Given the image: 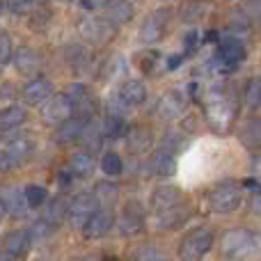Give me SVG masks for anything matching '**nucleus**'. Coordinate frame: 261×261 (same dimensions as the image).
I'll use <instances>...</instances> for the list:
<instances>
[{"label": "nucleus", "mask_w": 261, "mask_h": 261, "mask_svg": "<svg viewBox=\"0 0 261 261\" xmlns=\"http://www.w3.org/2000/svg\"><path fill=\"white\" fill-rule=\"evenodd\" d=\"M197 41H199L197 32H190V35H188V37H186V50H188V53H190V50H193V48H195V44H197Z\"/></svg>", "instance_id": "42"}, {"label": "nucleus", "mask_w": 261, "mask_h": 261, "mask_svg": "<svg viewBox=\"0 0 261 261\" xmlns=\"http://www.w3.org/2000/svg\"><path fill=\"white\" fill-rule=\"evenodd\" d=\"M96 199H103V202H113V199H117V188L110 184H103L99 186V190H96Z\"/></svg>", "instance_id": "39"}, {"label": "nucleus", "mask_w": 261, "mask_h": 261, "mask_svg": "<svg viewBox=\"0 0 261 261\" xmlns=\"http://www.w3.org/2000/svg\"><path fill=\"white\" fill-rule=\"evenodd\" d=\"M142 225H144V213H142V208L138 206L135 202H130L124 206V211H122V216H119V234L122 236H135L140 229H142Z\"/></svg>", "instance_id": "11"}, {"label": "nucleus", "mask_w": 261, "mask_h": 261, "mask_svg": "<svg viewBox=\"0 0 261 261\" xmlns=\"http://www.w3.org/2000/svg\"><path fill=\"white\" fill-rule=\"evenodd\" d=\"M7 151L12 153L14 161H23V158H28L32 151H35V140L30 138V135H21V138H12L7 142Z\"/></svg>", "instance_id": "25"}, {"label": "nucleus", "mask_w": 261, "mask_h": 261, "mask_svg": "<svg viewBox=\"0 0 261 261\" xmlns=\"http://www.w3.org/2000/svg\"><path fill=\"white\" fill-rule=\"evenodd\" d=\"M0 204H3V211L7 213V216H14V218L25 216V211H28L25 195H23V190H18V188L3 190V195H0Z\"/></svg>", "instance_id": "15"}, {"label": "nucleus", "mask_w": 261, "mask_h": 261, "mask_svg": "<svg viewBox=\"0 0 261 261\" xmlns=\"http://www.w3.org/2000/svg\"><path fill=\"white\" fill-rule=\"evenodd\" d=\"M117 25L108 21L106 16H87L81 23V35L85 41H90L92 46H106L115 37Z\"/></svg>", "instance_id": "4"}, {"label": "nucleus", "mask_w": 261, "mask_h": 261, "mask_svg": "<svg viewBox=\"0 0 261 261\" xmlns=\"http://www.w3.org/2000/svg\"><path fill=\"white\" fill-rule=\"evenodd\" d=\"M48 21H50V7L48 5H32V16H30L32 28H44Z\"/></svg>", "instance_id": "34"}, {"label": "nucleus", "mask_w": 261, "mask_h": 261, "mask_svg": "<svg viewBox=\"0 0 261 261\" xmlns=\"http://www.w3.org/2000/svg\"><path fill=\"white\" fill-rule=\"evenodd\" d=\"M119 99L124 106H142L147 101V87L142 81H126L119 90Z\"/></svg>", "instance_id": "20"}, {"label": "nucleus", "mask_w": 261, "mask_h": 261, "mask_svg": "<svg viewBox=\"0 0 261 261\" xmlns=\"http://www.w3.org/2000/svg\"><path fill=\"white\" fill-rule=\"evenodd\" d=\"M181 62H184V55H174V58H170L167 67H170V69H176V67H181Z\"/></svg>", "instance_id": "44"}, {"label": "nucleus", "mask_w": 261, "mask_h": 261, "mask_svg": "<svg viewBox=\"0 0 261 261\" xmlns=\"http://www.w3.org/2000/svg\"><path fill=\"white\" fill-rule=\"evenodd\" d=\"M135 261H167V257L156 248H142L135 254Z\"/></svg>", "instance_id": "38"}, {"label": "nucleus", "mask_w": 261, "mask_h": 261, "mask_svg": "<svg viewBox=\"0 0 261 261\" xmlns=\"http://www.w3.org/2000/svg\"><path fill=\"white\" fill-rule=\"evenodd\" d=\"M9 9H12V12H18V14H25V12H30L32 9V5L30 3H9L7 5Z\"/></svg>", "instance_id": "41"}, {"label": "nucleus", "mask_w": 261, "mask_h": 261, "mask_svg": "<svg viewBox=\"0 0 261 261\" xmlns=\"http://www.w3.org/2000/svg\"><path fill=\"white\" fill-rule=\"evenodd\" d=\"M90 126V119H83V117H71L67 124L58 128V142H76L78 138L85 135V128Z\"/></svg>", "instance_id": "22"}, {"label": "nucleus", "mask_w": 261, "mask_h": 261, "mask_svg": "<svg viewBox=\"0 0 261 261\" xmlns=\"http://www.w3.org/2000/svg\"><path fill=\"white\" fill-rule=\"evenodd\" d=\"M165 28H167V14L165 12H153L147 16V21L142 23L140 28V39L144 44H153L158 41L163 35H165Z\"/></svg>", "instance_id": "12"}, {"label": "nucleus", "mask_w": 261, "mask_h": 261, "mask_svg": "<svg viewBox=\"0 0 261 261\" xmlns=\"http://www.w3.org/2000/svg\"><path fill=\"white\" fill-rule=\"evenodd\" d=\"M179 204H181V190L174 188V186H161L151 195V206L158 213H167L172 208H176Z\"/></svg>", "instance_id": "14"}, {"label": "nucleus", "mask_w": 261, "mask_h": 261, "mask_svg": "<svg viewBox=\"0 0 261 261\" xmlns=\"http://www.w3.org/2000/svg\"><path fill=\"white\" fill-rule=\"evenodd\" d=\"M243 197H241V190L231 184H222L218 188H213L208 193V206L216 213H231L241 206Z\"/></svg>", "instance_id": "7"}, {"label": "nucleus", "mask_w": 261, "mask_h": 261, "mask_svg": "<svg viewBox=\"0 0 261 261\" xmlns=\"http://www.w3.org/2000/svg\"><path fill=\"white\" fill-rule=\"evenodd\" d=\"M55 227L53 225H48V222L44 220V218H41V220H37L35 225L30 227V229H28V234H30V241L35 239V241H44V239H48L50 236V231H53Z\"/></svg>", "instance_id": "35"}, {"label": "nucleus", "mask_w": 261, "mask_h": 261, "mask_svg": "<svg viewBox=\"0 0 261 261\" xmlns=\"http://www.w3.org/2000/svg\"><path fill=\"white\" fill-rule=\"evenodd\" d=\"M3 218H5V211H3V204H0V222H3Z\"/></svg>", "instance_id": "45"}, {"label": "nucleus", "mask_w": 261, "mask_h": 261, "mask_svg": "<svg viewBox=\"0 0 261 261\" xmlns=\"http://www.w3.org/2000/svg\"><path fill=\"white\" fill-rule=\"evenodd\" d=\"M101 170H103L108 176H117V174H122V170H124L122 156H119V153H115V151L103 153V158H101Z\"/></svg>", "instance_id": "30"}, {"label": "nucleus", "mask_w": 261, "mask_h": 261, "mask_svg": "<svg viewBox=\"0 0 261 261\" xmlns=\"http://www.w3.org/2000/svg\"><path fill=\"white\" fill-rule=\"evenodd\" d=\"M67 213H69V204L64 202L62 197H58V199H53V202H48V206H46V216H44V220L48 222V225H53V227H58L60 222L67 218Z\"/></svg>", "instance_id": "27"}, {"label": "nucleus", "mask_w": 261, "mask_h": 261, "mask_svg": "<svg viewBox=\"0 0 261 261\" xmlns=\"http://www.w3.org/2000/svg\"><path fill=\"white\" fill-rule=\"evenodd\" d=\"M69 170H71L73 176L85 179V176H90L92 172H94V158H92L87 151H76L71 158H69Z\"/></svg>", "instance_id": "23"}, {"label": "nucleus", "mask_w": 261, "mask_h": 261, "mask_svg": "<svg viewBox=\"0 0 261 261\" xmlns=\"http://www.w3.org/2000/svg\"><path fill=\"white\" fill-rule=\"evenodd\" d=\"M128 142H130V144H128L130 151H133V153H140V151H144V149L149 147L151 138H149L147 130H142V128H133V130H130Z\"/></svg>", "instance_id": "33"}, {"label": "nucleus", "mask_w": 261, "mask_h": 261, "mask_svg": "<svg viewBox=\"0 0 261 261\" xmlns=\"http://www.w3.org/2000/svg\"><path fill=\"white\" fill-rule=\"evenodd\" d=\"M245 103H248V108H259L261 106V78L248 81V87H245Z\"/></svg>", "instance_id": "32"}, {"label": "nucleus", "mask_w": 261, "mask_h": 261, "mask_svg": "<svg viewBox=\"0 0 261 261\" xmlns=\"http://www.w3.org/2000/svg\"><path fill=\"white\" fill-rule=\"evenodd\" d=\"M14 64H16V69L21 73H37L41 67V58L37 55L35 48L23 46V48H18L16 53H14Z\"/></svg>", "instance_id": "18"}, {"label": "nucleus", "mask_w": 261, "mask_h": 261, "mask_svg": "<svg viewBox=\"0 0 261 261\" xmlns=\"http://www.w3.org/2000/svg\"><path fill=\"white\" fill-rule=\"evenodd\" d=\"M14 165H16V161L12 158V153H9V151H0V172L12 170Z\"/></svg>", "instance_id": "40"}, {"label": "nucleus", "mask_w": 261, "mask_h": 261, "mask_svg": "<svg viewBox=\"0 0 261 261\" xmlns=\"http://www.w3.org/2000/svg\"><path fill=\"white\" fill-rule=\"evenodd\" d=\"M108 261H115V259H108Z\"/></svg>", "instance_id": "47"}, {"label": "nucleus", "mask_w": 261, "mask_h": 261, "mask_svg": "<svg viewBox=\"0 0 261 261\" xmlns=\"http://www.w3.org/2000/svg\"><path fill=\"white\" fill-rule=\"evenodd\" d=\"M28 113L21 106H7V108L0 110V130H12L16 126H21L25 122Z\"/></svg>", "instance_id": "24"}, {"label": "nucleus", "mask_w": 261, "mask_h": 261, "mask_svg": "<svg viewBox=\"0 0 261 261\" xmlns=\"http://www.w3.org/2000/svg\"><path fill=\"white\" fill-rule=\"evenodd\" d=\"M71 170H64V172H60V186H64V188H69L71 186Z\"/></svg>", "instance_id": "43"}, {"label": "nucleus", "mask_w": 261, "mask_h": 261, "mask_svg": "<svg viewBox=\"0 0 261 261\" xmlns=\"http://www.w3.org/2000/svg\"><path fill=\"white\" fill-rule=\"evenodd\" d=\"M239 138H241V144H243L245 149L259 151L261 149V117L248 119V122L243 124V128H241Z\"/></svg>", "instance_id": "17"}, {"label": "nucleus", "mask_w": 261, "mask_h": 261, "mask_svg": "<svg viewBox=\"0 0 261 261\" xmlns=\"http://www.w3.org/2000/svg\"><path fill=\"white\" fill-rule=\"evenodd\" d=\"M83 138H85V142L90 144V149H99L106 135H103V128H101V126H96V124H90V126L85 128V135H83Z\"/></svg>", "instance_id": "36"}, {"label": "nucleus", "mask_w": 261, "mask_h": 261, "mask_svg": "<svg viewBox=\"0 0 261 261\" xmlns=\"http://www.w3.org/2000/svg\"><path fill=\"white\" fill-rule=\"evenodd\" d=\"M99 211V199L92 193H81L71 204H69V222H71L73 229H83L87 222L92 220V216Z\"/></svg>", "instance_id": "5"}, {"label": "nucleus", "mask_w": 261, "mask_h": 261, "mask_svg": "<svg viewBox=\"0 0 261 261\" xmlns=\"http://www.w3.org/2000/svg\"><path fill=\"white\" fill-rule=\"evenodd\" d=\"M12 58H14L12 39H9L7 32H0V64H7Z\"/></svg>", "instance_id": "37"}, {"label": "nucleus", "mask_w": 261, "mask_h": 261, "mask_svg": "<svg viewBox=\"0 0 261 261\" xmlns=\"http://www.w3.org/2000/svg\"><path fill=\"white\" fill-rule=\"evenodd\" d=\"M186 108V96L179 90H172L158 101V115L165 119H176Z\"/></svg>", "instance_id": "16"}, {"label": "nucleus", "mask_w": 261, "mask_h": 261, "mask_svg": "<svg viewBox=\"0 0 261 261\" xmlns=\"http://www.w3.org/2000/svg\"><path fill=\"white\" fill-rule=\"evenodd\" d=\"M245 58V46L241 39L236 37H225L220 41V48H218V60H220L225 67H236L241 60Z\"/></svg>", "instance_id": "13"}, {"label": "nucleus", "mask_w": 261, "mask_h": 261, "mask_svg": "<svg viewBox=\"0 0 261 261\" xmlns=\"http://www.w3.org/2000/svg\"><path fill=\"white\" fill-rule=\"evenodd\" d=\"M0 261H12V257H7V254H3V257H0Z\"/></svg>", "instance_id": "46"}, {"label": "nucleus", "mask_w": 261, "mask_h": 261, "mask_svg": "<svg viewBox=\"0 0 261 261\" xmlns=\"http://www.w3.org/2000/svg\"><path fill=\"white\" fill-rule=\"evenodd\" d=\"M67 96H69V101L73 103V113L78 110L76 117H83V119H90L92 117L96 103H94V96L90 94V90H87L85 85H81V83H73V85L69 87Z\"/></svg>", "instance_id": "8"}, {"label": "nucleus", "mask_w": 261, "mask_h": 261, "mask_svg": "<svg viewBox=\"0 0 261 261\" xmlns=\"http://www.w3.org/2000/svg\"><path fill=\"white\" fill-rule=\"evenodd\" d=\"M106 14H108V21L113 23V25H119V23H126L130 21V16H133V5L130 3H106Z\"/></svg>", "instance_id": "26"}, {"label": "nucleus", "mask_w": 261, "mask_h": 261, "mask_svg": "<svg viewBox=\"0 0 261 261\" xmlns=\"http://www.w3.org/2000/svg\"><path fill=\"white\" fill-rule=\"evenodd\" d=\"M101 128H103L106 138H122L126 133V124H124L122 115H108L103 119V124H101Z\"/></svg>", "instance_id": "28"}, {"label": "nucleus", "mask_w": 261, "mask_h": 261, "mask_svg": "<svg viewBox=\"0 0 261 261\" xmlns=\"http://www.w3.org/2000/svg\"><path fill=\"white\" fill-rule=\"evenodd\" d=\"M23 195H25V204L28 208H39L46 204V199H48V193H46L44 186H37V184H30L25 190H23Z\"/></svg>", "instance_id": "29"}, {"label": "nucleus", "mask_w": 261, "mask_h": 261, "mask_svg": "<svg viewBox=\"0 0 261 261\" xmlns=\"http://www.w3.org/2000/svg\"><path fill=\"white\" fill-rule=\"evenodd\" d=\"M176 170V158L167 147H161L151 156V172L158 176H170Z\"/></svg>", "instance_id": "19"}, {"label": "nucleus", "mask_w": 261, "mask_h": 261, "mask_svg": "<svg viewBox=\"0 0 261 261\" xmlns=\"http://www.w3.org/2000/svg\"><path fill=\"white\" fill-rule=\"evenodd\" d=\"M220 250L231 261L257 257V254H261V236L252 229H231L222 236Z\"/></svg>", "instance_id": "1"}, {"label": "nucleus", "mask_w": 261, "mask_h": 261, "mask_svg": "<svg viewBox=\"0 0 261 261\" xmlns=\"http://www.w3.org/2000/svg\"><path fill=\"white\" fill-rule=\"evenodd\" d=\"M206 117H208V124H211L213 130H220L225 133L227 128L231 126V122L236 119V101L227 94L222 87L211 92L206 101Z\"/></svg>", "instance_id": "2"}, {"label": "nucleus", "mask_w": 261, "mask_h": 261, "mask_svg": "<svg viewBox=\"0 0 261 261\" xmlns=\"http://www.w3.org/2000/svg\"><path fill=\"white\" fill-rule=\"evenodd\" d=\"M67 60L71 62V67L76 69V71H81V69H85L87 62H90V53H87L83 46H69L67 48Z\"/></svg>", "instance_id": "31"}, {"label": "nucleus", "mask_w": 261, "mask_h": 261, "mask_svg": "<svg viewBox=\"0 0 261 261\" xmlns=\"http://www.w3.org/2000/svg\"><path fill=\"white\" fill-rule=\"evenodd\" d=\"M41 117L50 126H62L73 117V103L69 101L67 94H55L41 108Z\"/></svg>", "instance_id": "6"}, {"label": "nucleus", "mask_w": 261, "mask_h": 261, "mask_svg": "<svg viewBox=\"0 0 261 261\" xmlns=\"http://www.w3.org/2000/svg\"><path fill=\"white\" fill-rule=\"evenodd\" d=\"M28 248H30V234L25 229H16L5 239V254L12 259L23 257L28 252Z\"/></svg>", "instance_id": "21"}, {"label": "nucleus", "mask_w": 261, "mask_h": 261, "mask_svg": "<svg viewBox=\"0 0 261 261\" xmlns=\"http://www.w3.org/2000/svg\"><path fill=\"white\" fill-rule=\"evenodd\" d=\"M113 225H115L113 211H110V208H99V211L92 216V220L83 227V236H85V239H90V241L103 239V236L113 229Z\"/></svg>", "instance_id": "10"}, {"label": "nucleus", "mask_w": 261, "mask_h": 261, "mask_svg": "<svg viewBox=\"0 0 261 261\" xmlns=\"http://www.w3.org/2000/svg\"><path fill=\"white\" fill-rule=\"evenodd\" d=\"M213 236L208 229H193L184 236L179 245V259L181 261H202L204 254L211 250Z\"/></svg>", "instance_id": "3"}, {"label": "nucleus", "mask_w": 261, "mask_h": 261, "mask_svg": "<svg viewBox=\"0 0 261 261\" xmlns=\"http://www.w3.org/2000/svg\"><path fill=\"white\" fill-rule=\"evenodd\" d=\"M50 96H53V83L44 76L32 78V81H28L25 87H23V99H25V103H30V106L46 103Z\"/></svg>", "instance_id": "9"}]
</instances>
